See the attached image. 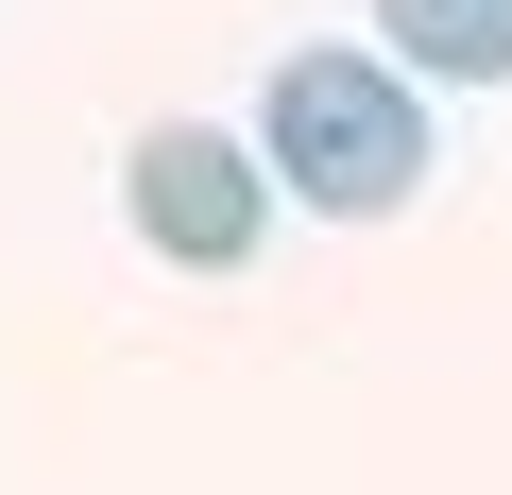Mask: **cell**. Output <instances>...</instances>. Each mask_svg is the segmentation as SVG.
I'll list each match as a JSON object with an SVG mask.
<instances>
[{"instance_id": "obj_2", "label": "cell", "mask_w": 512, "mask_h": 495, "mask_svg": "<svg viewBox=\"0 0 512 495\" xmlns=\"http://www.w3.org/2000/svg\"><path fill=\"white\" fill-rule=\"evenodd\" d=\"M120 205H137V239H154L171 274H239L256 222H274V154H239V137H205V120H154V137L120 154Z\"/></svg>"}, {"instance_id": "obj_3", "label": "cell", "mask_w": 512, "mask_h": 495, "mask_svg": "<svg viewBox=\"0 0 512 495\" xmlns=\"http://www.w3.org/2000/svg\"><path fill=\"white\" fill-rule=\"evenodd\" d=\"M376 35L427 86H512V0H376Z\"/></svg>"}, {"instance_id": "obj_1", "label": "cell", "mask_w": 512, "mask_h": 495, "mask_svg": "<svg viewBox=\"0 0 512 495\" xmlns=\"http://www.w3.org/2000/svg\"><path fill=\"white\" fill-rule=\"evenodd\" d=\"M256 154H274V188H308L325 222H393L410 171H427V103L393 52H291L274 103H256Z\"/></svg>"}]
</instances>
